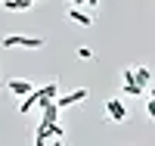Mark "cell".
Returning <instances> with one entry per match:
<instances>
[{"mask_svg": "<svg viewBox=\"0 0 155 146\" xmlns=\"http://www.w3.org/2000/svg\"><path fill=\"white\" fill-rule=\"evenodd\" d=\"M56 97H59V81H50V84H44V87H37V90H31V93L22 97L19 115H28L31 106H37V100H56Z\"/></svg>", "mask_w": 155, "mask_h": 146, "instance_id": "cell-1", "label": "cell"}, {"mask_svg": "<svg viewBox=\"0 0 155 146\" xmlns=\"http://www.w3.org/2000/svg\"><path fill=\"white\" fill-rule=\"evenodd\" d=\"M3 47L12 50V47H28V50H41L44 47V37H25V34H6L3 37Z\"/></svg>", "mask_w": 155, "mask_h": 146, "instance_id": "cell-2", "label": "cell"}, {"mask_svg": "<svg viewBox=\"0 0 155 146\" xmlns=\"http://www.w3.org/2000/svg\"><path fill=\"white\" fill-rule=\"evenodd\" d=\"M106 115L112 118L115 124H121V121H127V118H130V109H127V103L124 100H106Z\"/></svg>", "mask_w": 155, "mask_h": 146, "instance_id": "cell-3", "label": "cell"}, {"mask_svg": "<svg viewBox=\"0 0 155 146\" xmlns=\"http://www.w3.org/2000/svg\"><path fill=\"white\" fill-rule=\"evenodd\" d=\"M81 100H87V87H78V90H71V93H65V97H56L53 103L59 106V109H65V106H74Z\"/></svg>", "mask_w": 155, "mask_h": 146, "instance_id": "cell-4", "label": "cell"}, {"mask_svg": "<svg viewBox=\"0 0 155 146\" xmlns=\"http://www.w3.org/2000/svg\"><path fill=\"white\" fill-rule=\"evenodd\" d=\"M6 87H9L16 97H25V93H31V90H34L28 78H25V81H22V78H9V81H6Z\"/></svg>", "mask_w": 155, "mask_h": 146, "instance_id": "cell-5", "label": "cell"}, {"mask_svg": "<svg viewBox=\"0 0 155 146\" xmlns=\"http://www.w3.org/2000/svg\"><path fill=\"white\" fill-rule=\"evenodd\" d=\"M68 19H71V22H78V25H84V28H90V25H93V19H90L81 6H71V9H68Z\"/></svg>", "mask_w": 155, "mask_h": 146, "instance_id": "cell-6", "label": "cell"}, {"mask_svg": "<svg viewBox=\"0 0 155 146\" xmlns=\"http://www.w3.org/2000/svg\"><path fill=\"white\" fill-rule=\"evenodd\" d=\"M34 3H41V0H6V3H3V9H9V12H19V9H31Z\"/></svg>", "mask_w": 155, "mask_h": 146, "instance_id": "cell-7", "label": "cell"}, {"mask_svg": "<svg viewBox=\"0 0 155 146\" xmlns=\"http://www.w3.org/2000/svg\"><path fill=\"white\" fill-rule=\"evenodd\" d=\"M134 81H137L140 87H149L152 75H149V69H146V65H140V69H134Z\"/></svg>", "mask_w": 155, "mask_h": 146, "instance_id": "cell-8", "label": "cell"}, {"mask_svg": "<svg viewBox=\"0 0 155 146\" xmlns=\"http://www.w3.org/2000/svg\"><path fill=\"white\" fill-rule=\"evenodd\" d=\"M146 115H149V118H155V97H149V100H146Z\"/></svg>", "mask_w": 155, "mask_h": 146, "instance_id": "cell-9", "label": "cell"}, {"mask_svg": "<svg viewBox=\"0 0 155 146\" xmlns=\"http://www.w3.org/2000/svg\"><path fill=\"white\" fill-rule=\"evenodd\" d=\"M78 56H81V59H93V50H90V47H81V50H78Z\"/></svg>", "mask_w": 155, "mask_h": 146, "instance_id": "cell-10", "label": "cell"}, {"mask_svg": "<svg viewBox=\"0 0 155 146\" xmlns=\"http://www.w3.org/2000/svg\"><path fill=\"white\" fill-rule=\"evenodd\" d=\"M53 146H62V137H53Z\"/></svg>", "mask_w": 155, "mask_h": 146, "instance_id": "cell-11", "label": "cell"}]
</instances>
